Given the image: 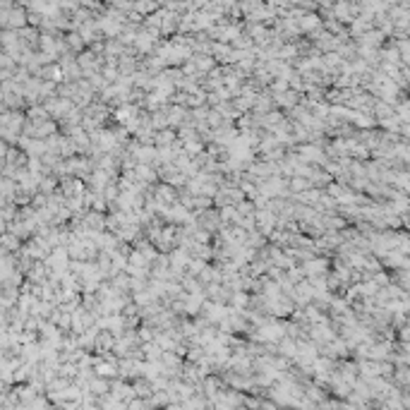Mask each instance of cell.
I'll return each instance as SVG.
<instances>
[{
  "mask_svg": "<svg viewBox=\"0 0 410 410\" xmlns=\"http://www.w3.org/2000/svg\"><path fill=\"white\" fill-rule=\"evenodd\" d=\"M70 46L72 48H82V34H72V36H70Z\"/></svg>",
  "mask_w": 410,
  "mask_h": 410,
  "instance_id": "cell-11",
  "label": "cell"
},
{
  "mask_svg": "<svg viewBox=\"0 0 410 410\" xmlns=\"http://www.w3.org/2000/svg\"><path fill=\"white\" fill-rule=\"evenodd\" d=\"M156 197L161 199V202H166V204H171V202H173V199H175V192H173V189H171V187H168V185H163V187H161V189H158V192H156Z\"/></svg>",
  "mask_w": 410,
  "mask_h": 410,
  "instance_id": "cell-6",
  "label": "cell"
},
{
  "mask_svg": "<svg viewBox=\"0 0 410 410\" xmlns=\"http://www.w3.org/2000/svg\"><path fill=\"white\" fill-rule=\"evenodd\" d=\"M173 142H175V134L168 132V130H163V132L156 137V144H161V147H168V144H173Z\"/></svg>",
  "mask_w": 410,
  "mask_h": 410,
  "instance_id": "cell-8",
  "label": "cell"
},
{
  "mask_svg": "<svg viewBox=\"0 0 410 410\" xmlns=\"http://www.w3.org/2000/svg\"><path fill=\"white\" fill-rule=\"evenodd\" d=\"M182 120H185V111H182L180 106H175V108L168 111V123H171V125H180Z\"/></svg>",
  "mask_w": 410,
  "mask_h": 410,
  "instance_id": "cell-5",
  "label": "cell"
},
{
  "mask_svg": "<svg viewBox=\"0 0 410 410\" xmlns=\"http://www.w3.org/2000/svg\"><path fill=\"white\" fill-rule=\"evenodd\" d=\"M295 96H298L295 91H283V94H278L276 101L281 103V106H293V103H295Z\"/></svg>",
  "mask_w": 410,
  "mask_h": 410,
  "instance_id": "cell-9",
  "label": "cell"
},
{
  "mask_svg": "<svg viewBox=\"0 0 410 410\" xmlns=\"http://www.w3.org/2000/svg\"><path fill=\"white\" fill-rule=\"evenodd\" d=\"M195 60V67H199V70H211L213 67V60L206 56H199V58H192Z\"/></svg>",
  "mask_w": 410,
  "mask_h": 410,
  "instance_id": "cell-7",
  "label": "cell"
},
{
  "mask_svg": "<svg viewBox=\"0 0 410 410\" xmlns=\"http://www.w3.org/2000/svg\"><path fill=\"white\" fill-rule=\"evenodd\" d=\"M300 158H302V161H322V151L317 149V147H302Z\"/></svg>",
  "mask_w": 410,
  "mask_h": 410,
  "instance_id": "cell-3",
  "label": "cell"
},
{
  "mask_svg": "<svg viewBox=\"0 0 410 410\" xmlns=\"http://www.w3.org/2000/svg\"><path fill=\"white\" fill-rule=\"evenodd\" d=\"M317 24H319V19H317V17H312V15H309V17H300V27H302V29H315Z\"/></svg>",
  "mask_w": 410,
  "mask_h": 410,
  "instance_id": "cell-10",
  "label": "cell"
},
{
  "mask_svg": "<svg viewBox=\"0 0 410 410\" xmlns=\"http://www.w3.org/2000/svg\"><path fill=\"white\" fill-rule=\"evenodd\" d=\"M307 185H309L307 180H300V178H298V180H293V182H291V187H293V189H307Z\"/></svg>",
  "mask_w": 410,
  "mask_h": 410,
  "instance_id": "cell-12",
  "label": "cell"
},
{
  "mask_svg": "<svg viewBox=\"0 0 410 410\" xmlns=\"http://www.w3.org/2000/svg\"><path fill=\"white\" fill-rule=\"evenodd\" d=\"M257 221H259L261 230H264V233H269V230L274 228V211H269V209H261V211H257Z\"/></svg>",
  "mask_w": 410,
  "mask_h": 410,
  "instance_id": "cell-1",
  "label": "cell"
},
{
  "mask_svg": "<svg viewBox=\"0 0 410 410\" xmlns=\"http://www.w3.org/2000/svg\"><path fill=\"white\" fill-rule=\"evenodd\" d=\"M326 271V261L319 259V261H307V267H305V274H307L309 278H317L319 274H324Z\"/></svg>",
  "mask_w": 410,
  "mask_h": 410,
  "instance_id": "cell-2",
  "label": "cell"
},
{
  "mask_svg": "<svg viewBox=\"0 0 410 410\" xmlns=\"http://www.w3.org/2000/svg\"><path fill=\"white\" fill-rule=\"evenodd\" d=\"M199 305H202V293H197V295H187L185 298V309H187L189 315H195L199 309Z\"/></svg>",
  "mask_w": 410,
  "mask_h": 410,
  "instance_id": "cell-4",
  "label": "cell"
}]
</instances>
